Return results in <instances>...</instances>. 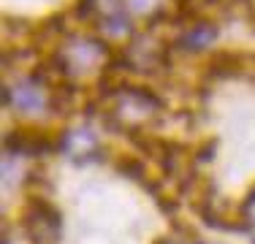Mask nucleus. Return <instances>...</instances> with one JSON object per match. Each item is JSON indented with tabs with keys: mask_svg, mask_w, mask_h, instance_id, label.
<instances>
[{
	"mask_svg": "<svg viewBox=\"0 0 255 244\" xmlns=\"http://www.w3.org/2000/svg\"><path fill=\"white\" fill-rule=\"evenodd\" d=\"M114 63L109 41L90 33H68L52 54V65L65 82H84V79L103 76Z\"/></svg>",
	"mask_w": 255,
	"mask_h": 244,
	"instance_id": "1",
	"label": "nucleus"
},
{
	"mask_svg": "<svg viewBox=\"0 0 255 244\" xmlns=\"http://www.w3.org/2000/svg\"><path fill=\"white\" fill-rule=\"evenodd\" d=\"M157 117H160V101H157L155 93H149L144 87L123 84V87L112 90V95L106 101V120L117 130L141 133Z\"/></svg>",
	"mask_w": 255,
	"mask_h": 244,
	"instance_id": "2",
	"label": "nucleus"
},
{
	"mask_svg": "<svg viewBox=\"0 0 255 244\" xmlns=\"http://www.w3.org/2000/svg\"><path fill=\"white\" fill-rule=\"evenodd\" d=\"M3 103L22 120H35L57 109V93L38 76V73H25L3 87Z\"/></svg>",
	"mask_w": 255,
	"mask_h": 244,
	"instance_id": "3",
	"label": "nucleus"
},
{
	"mask_svg": "<svg viewBox=\"0 0 255 244\" xmlns=\"http://www.w3.org/2000/svg\"><path fill=\"white\" fill-rule=\"evenodd\" d=\"M123 63L133 73H152L166 63V46L155 33H138L123 52Z\"/></svg>",
	"mask_w": 255,
	"mask_h": 244,
	"instance_id": "4",
	"label": "nucleus"
},
{
	"mask_svg": "<svg viewBox=\"0 0 255 244\" xmlns=\"http://www.w3.org/2000/svg\"><path fill=\"white\" fill-rule=\"evenodd\" d=\"M25 234L30 244H57L60 242V217L44 201H33L25 212Z\"/></svg>",
	"mask_w": 255,
	"mask_h": 244,
	"instance_id": "5",
	"label": "nucleus"
},
{
	"mask_svg": "<svg viewBox=\"0 0 255 244\" xmlns=\"http://www.w3.org/2000/svg\"><path fill=\"white\" fill-rule=\"evenodd\" d=\"M57 149L63 152L68 160L82 163V160H90V157L98 155L101 138L95 136V130L90 125H76V127H68V130L60 136Z\"/></svg>",
	"mask_w": 255,
	"mask_h": 244,
	"instance_id": "6",
	"label": "nucleus"
},
{
	"mask_svg": "<svg viewBox=\"0 0 255 244\" xmlns=\"http://www.w3.org/2000/svg\"><path fill=\"white\" fill-rule=\"evenodd\" d=\"M215 41H217V27H215V24H212V22H193V24H187V27L179 33L177 44H179L182 52L196 54V52L209 49Z\"/></svg>",
	"mask_w": 255,
	"mask_h": 244,
	"instance_id": "7",
	"label": "nucleus"
},
{
	"mask_svg": "<svg viewBox=\"0 0 255 244\" xmlns=\"http://www.w3.org/2000/svg\"><path fill=\"white\" fill-rule=\"evenodd\" d=\"M168 3L171 0H125L130 16H138V19H157V16H163Z\"/></svg>",
	"mask_w": 255,
	"mask_h": 244,
	"instance_id": "8",
	"label": "nucleus"
},
{
	"mask_svg": "<svg viewBox=\"0 0 255 244\" xmlns=\"http://www.w3.org/2000/svg\"><path fill=\"white\" fill-rule=\"evenodd\" d=\"M157 244H201V239L187 228H174V231H168Z\"/></svg>",
	"mask_w": 255,
	"mask_h": 244,
	"instance_id": "9",
	"label": "nucleus"
},
{
	"mask_svg": "<svg viewBox=\"0 0 255 244\" xmlns=\"http://www.w3.org/2000/svg\"><path fill=\"white\" fill-rule=\"evenodd\" d=\"M242 220H245L247 228L255 231V187L247 193V198L242 201Z\"/></svg>",
	"mask_w": 255,
	"mask_h": 244,
	"instance_id": "10",
	"label": "nucleus"
}]
</instances>
